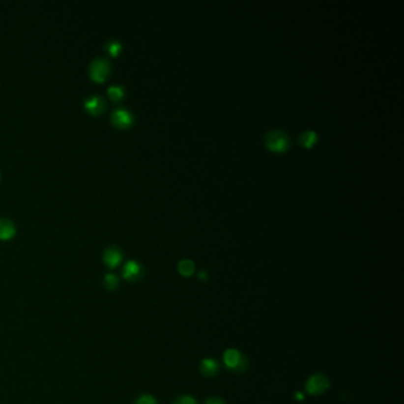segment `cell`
<instances>
[{
  "instance_id": "1",
  "label": "cell",
  "mask_w": 404,
  "mask_h": 404,
  "mask_svg": "<svg viewBox=\"0 0 404 404\" xmlns=\"http://www.w3.org/2000/svg\"><path fill=\"white\" fill-rule=\"evenodd\" d=\"M265 146L272 152H285L289 147V138H288L287 133L275 129V131L268 133L265 137Z\"/></svg>"
},
{
  "instance_id": "2",
  "label": "cell",
  "mask_w": 404,
  "mask_h": 404,
  "mask_svg": "<svg viewBox=\"0 0 404 404\" xmlns=\"http://www.w3.org/2000/svg\"><path fill=\"white\" fill-rule=\"evenodd\" d=\"M111 63L106 58H96L89 65V76L95 82H105L111 74Z\"/></svg>"
},
{
  "instance_id": "3",
  "label": "cell",
  "mask_w": 404,
  "mask_h": 404,
  "mask_svg": "<svg viewBox=\"0 0 404 404\" xmlns=\"http://www.w3.org/2000/svg\"><path fill=\"white\" fill-rule=\"evenodd\" d=\"M224 363H226L227 368L238 372L244 371L248 365L247 359L237 350H233V348L226 351V353H224Z\"/></svg>"
},
{
  "instance_id": "4",
  "label": "cell",
  "mask_w": 404,
  "mask_h": 404,
  "mask_svg": "<svg viewBox=\"0 0 404 404\" xmlns=\"http://www.w3.org/2000/svg\"><path fill=\"white\" fill-rule=\"evenodd\" d=\"M330 386V380L322 374L313 375L306 383V390L312 395L322 394Z\"/></svg>"
},
{
  "instance_id": "5",
  "label": "cell",
  "mask_w": 404,
  "mask_h": 404,
  "mask_svg": "<svg viewBox=\"0 0 404 404\" xmlns=\"http://www.w3.org/2000/svg\"><path fill=\"white\" fill-rule=\"evenodd\" d=\"M112 122L117 128H128L134 123V116L128 109L120 107L112 113Z\"/></svg>"
},
{
  "instance_id": "6",
  "label": "cell",
  "mask_w": 404,
  "mask_h": 404,
  "mask_svg": "<svg viewBox=\"0 0 404 404\" xmlns=\"http://www.w3.org/2000/svg\"><path fill=\"white\" fill-rule=\"evenodd\" d=\"M85 108L91 115H100L105 112L106 101L99 95H94L85 101Z\"/></svg>"
},
{
  "instance_id": "7",
  "label": "cell",
  "mask_w": 404,
  "mask_h": 404,
  "mask_svg": "<svg viewBox=\"0 0 404 404\" xmlns=\"http://www.w3.org/2000/svg\"><path fill=\"white\" fill-rule=\"evenodd\" d=\"M122 261V253L117 247L111 245L103 253V262L108 265L109 268L117 267Z\"/></svg>"
},
{
  "instance_id": "8",
  "label": "cell",
  "mask_w": 404,
  "mask_h": 404,
  "mask_svg": "<svg viewBox=\"0 0 404 404\" xmlns=\"http://www.w3.org/2000/svg\"><path fill=\"white\" fill-rule=\"evenodd\" d=\"M143 275V268L137 261H128L123 267V278L128 281H137Z\"/></svg>"
},
{
  "instance_id": "9",
  "label": "cell",
  "mask_w": 404,
  "mask_h": 404,
  "mask_svg": "<svg viewBox=\"0 0 404 404\" xmlns=\"http://www.w3.org/2000/svg\"><path fill=\"white\" fill-rule=\"evenodd\" d=\"M16 235V226L7 218H0V239L7 241Z\"/></svg>"
},
{
  "instance_id": "10",
  "label": "cell",
  "mask_w": 404,
  "mask_h": 404,
  "mask_svg": "<svg viewBox=\"0 0 404 404\" xmlns=\"http://www.w3.org/2000/svg\"><path fill=\"white\" fill-rule=\"evenodd\" d=\"M219 370L218 363L213 359H203L201 363V371L204 376L211 377L217 375Z\"/></svg>"
},
{
  "instance_id": "11",
  "label": "cell",
  "mask_w": 404,
  "mask_h": 404,
  "mask_svg": "<svg viewBox=\"0 0 404 404\" xmlns=\"http://www.w3.org/2000/svg\"><path fill=\"white\" fill-rule=\"evenodd\" d=\"M298 140L300 145L306 147V148H311V147L316 145L317 140H318V135L314 131H305L300 134Z\"/></svg>"
},
{
  "instance_id": "12",
  "label": "cell",
  "mask_w": 404,
  "mask_h": 404,
  "mask_svg": "<svg viewBox=\"0 0 404 404\" xmlns=\"http://www.w3.org/2000/svg\"><path fill=\"white\" fill-rule=\"evenodd\" d=\"M107 94H108L109 99L114 102H119L125 97V89L121 86H112L109 87L108 90H107Z\"/></svg>"
},
{
  "instance_id": "13",
  "label": "cell",
  "mask_w": 404,
  "mask_h": 404,
  "mask_svg": "<svg viewBox=\"0 0 404 404\" xmlns=\"http://www.w3.org/2000/svg\"><path fill=\"white\" fill-rule=\"evenodd\" d=\"M105 50L108 53V55H111V56L116 57L117 55L121 53V50H122V44L116 39H109L108 42L106 43Z\"/></svg>"
},
{
  "instance_id": "14",
  "label": "cell",
  "mask_w": 404,
  "mask_h": 404,
  "mask_svg": "<svg viewBox=\"0 0 404 404\" xmlns=\"http://www.w3.org/2000/svg\"><path fill=\"white\" fill-rule=\"evenodd\" d=\"M178 270L183 276H191L195 272V263L191 260H183L179 262Z\"/></svg>"
},
{
  "instance_id": "15",
  "label": "cell",
  "mask_w": 404,
  "mask_h": 404,
  "mask_svg": "<svg viewBox=\"0 0 404 404\" xmlns=\"http://www.w3.org/2000/svg\"><path fill=\"white\" fill-rule=\"evenodd\" d=\"M119 278H117L116 275H114V274H107L105 276V286L108 289L111 290H114L116 289L117 287H119Z\"/></svg>"
},
{
  "instance_id": "16",
  "label": "cell",
  "mask_w": 404,
  "mask_h": 404,
  "mask_svg": "<svg viewBox=\"0 0 404 404\" xmlns=\"http://www.w3.org/2000/svg\"><path fill=\"white\" fill-rule=\"evenodd\" d=\"M135 404H158V403H157V401H155L152 396H149V395H144V396H141L139 400L135 402Z\"/></svg>"
},
{
  "instance_id": "17",
  "label": "cell",
  "mask_w": 404,
  "mask_h": 404,
  "mask_svg": "<svg viewBox=\"0 0 404 404\" xmlns=\"http://www.w3.org/2000/svg\"><path fill=\"white\" fill-rule=\"evenodd\" d=\"M173 404H197V401L190 396H181Z\"/></svg>"
},
{
  "instance_id": "18",
  "label": "cell",
  "mask_w": 404,
  "mask_h": 404,
  "mask_svg": "<svg viewBox=\"0 0 404 404\" xmlns=\"http://www.w3.org/2000/svg\"><path fill=\"white\" fill-rule=\"evenodd\" d=\"M205 404H226V402L219 397H210L205 402Z\"/></svg>"
},
{
  "instance_id": "19",
  "label": "cell",
  "mask_w": 404,
  "mask_h": 404,
  "mask_svg": "<svg viewBox=\"0 0 404 404\" xmlns=\"http://www.w3.org/2000/svg\"><path fill=\"white\" fill-rule=\"evenodd\" d=\"M206 278H207V275H206L205 272H201V273H199V279H201V280H205Z\"/></svg>"
}]
</instances>
